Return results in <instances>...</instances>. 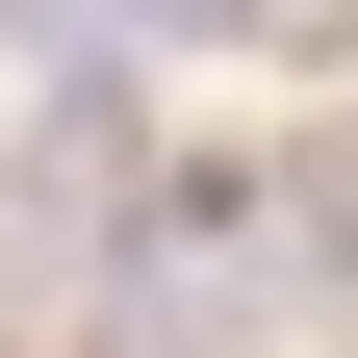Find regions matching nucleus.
Here are the masks:
<instances>
[{
	"label": "nucleus",
	"instance_id": "obj_3",
	"mask_svg": "<svg viewBox=\"0 0 358 358\" xmlns=\"http://www.w3.org/2000/svg\"><path fill=\"white\" fill-rule=\"evenodd\" d=\"M26 26H52V0H0V52H26Z\"/></svg>",
	"mask_w": 358,
	"mask_h": 358
},
{
	"label": "nucleus",
	"instance_id": "obj_1",
	"mask_svg": "<svg viewBox=\"0 0 358 358\" xmlns=\"http://www.w3.org/2000/svg\"><path fill=\"white\" fill-rule=\"evenodd\" d=\"M77 26H154V52H333L358 0H77Z\"/></svg>",
	"mask_w": 358,
	"mask_h": 358
},
{
	"label": "nucleus",
	"instance_id": "obj_2",
	"mask_svg": "<svg viewBox=\"0 0 358 358\" xmlns=\"http://www.w3.org/2000/svg\"><path fill=\"white\" fill-rule=\"evenodd\" d=\"M282 256H307V282H358V103L282 154Z\"/></svg>",
	"mask_w": 358,
	"mask_h": 358
}]
</instances>
